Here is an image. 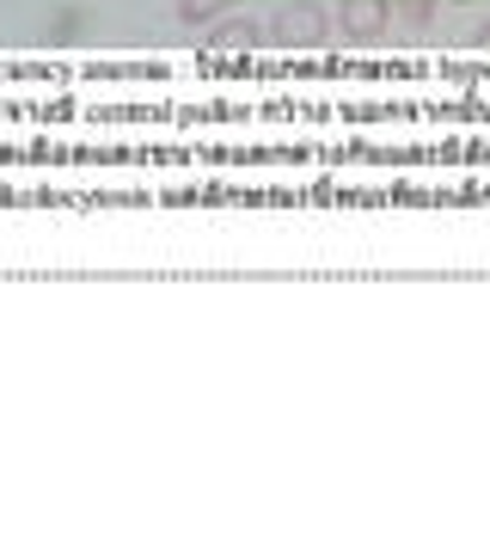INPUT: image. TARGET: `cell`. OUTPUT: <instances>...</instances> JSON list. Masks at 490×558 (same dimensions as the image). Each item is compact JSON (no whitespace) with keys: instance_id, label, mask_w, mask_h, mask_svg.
Listing matches in <instances>:
<instances>
[{"instance_id":"1","label":"cell","mask_w":490,"mask_h":558,"mask_svg":"<svg viewBox=\"0 0 490 558\" xmlns=\"http://www.w3.org/2000/svg\"><path fill=\"white\" fill-rule=\"evenodd\" d=\"M270 37L289 44V50H313V44H326L331 37V13L319 7V0H289V7H277Z\"/></svg>"},{"instance_id":"2","label":"cell","mask_w":490,"mask_h":558,"mask_svg":"<svg viewBox=\"0 0 490 558\" xmlns=\"http://www.w3.org/2000/svg\"><path fill=\"white\" fill-rule=\"evenodd\" d=\"M338 25H343V37L375 44V37H387V25H392V0H343Z\"/></svg>"},{"instance_id":"3","label":"cell","mask_w":490,"mask_h":558,"mask_svg":"<svg viewBox=\"0 0 490 558\" xmlns=\"http://www.w3.org/2000/svg\"><path fill=\"white\" fill-rule=\"evenodd\" d=\"M258 25L252 19H221V25H209V50H252L258 44Z\"/></svg>"},{"instance_id":"4","label":"cell","mask_w":490,"mask_h":558,"mask_svg":"<svg viewBox=\"0 0 490 558\" xmlns=\"http://www.w3.org/2000/svg\"><path fill=\"white\" fill-rule=\"evenodd\" d=\"M221 7H228V0H179V19H184V25H209Z\"/></svg>"},{"instance_id":"5","label":"cell","mask_w":490,"mask_h":558,"mask_svg":"<svg viewBox=\"0 0 490 558\" xmlns=\"http://www.w3.org/2000/svg\"><path fill=\"white\" fill-rule=\"evenodd\" d=\"M405 25H429V0H405Z\"/></svg>"},{"instance_id":"6","label":"cell","mask_w":490,"mask_h":558,"mask_svg":"<svg viewBox=\"0 0 490 558\" xmlns=\"http://www.w3.org/2000/svg\"><path fill=\"white\" fill-rule=\"evenodd\" d=\"M485 44H490V25H485Z\"/></svg>"}]
</instances>
